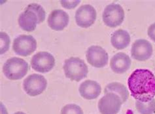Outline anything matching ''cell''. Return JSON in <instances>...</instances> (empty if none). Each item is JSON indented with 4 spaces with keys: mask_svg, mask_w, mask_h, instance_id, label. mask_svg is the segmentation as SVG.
<instances>
[{
    "mask_svg": "<svg viewBox=\"0 0 155 114\" xmlns=\"http://www.w3.org/2000/svg\"><path fill=\"white\" fill-rule=\"evenodd\" d=\"M128 85L136 100L148 102L155 96V75L147 69H137L130 75Z\"/></svg>",
    "mask_w": 155,
    "mask_h": 114,
    "instance_id": "obj_1",
    "label": "cell"
},
{
    "mask_svg": "<svg viewBox=\"0 0 155 114\" xmlns=\"http://www.w3.org/2000/svg\"><path fill=\"white\" fill-rule=\"evenodd\" d=\"M153 46L146 39H137L132 44L131 55L134 59L145 61L149 59L153 55Z\"/></svg>",
    "mask_w": 155,
    "mask_h": 114,
    "instance_id": "obj_11",
    "label": "cell"
},
{
    "mask_svg": "<svg viewBox=\"0 0 155 114\" xmlns=\"http://www.w3.org/2000/svg\"><path fill=\"white\" fill-rule=\"evenodd\" d=\"M61 114H83V112L78 105L69 104L62 108Z\"/></svg>",
    "mask_w": 155,
    "mask_h": 114,
    "instance_id": "obj_20",
    "label": "cell"
},
{
    "mask_svg": "<svg viewBox=\"0 0 155 114\" xmlns=\"http://www.w3.org/2000/svg\"><path fill=\"white\" fill-rule=\"evenodd\" d=\"M29 69L26 61L18 57L8 59L3 66V72L7 78L18 80L25 76Z\"/></svg>",
    "mask_w": 155,
    "mask_h": 114,
    "instance_id": "obj_3",
    "label": "cell"
},
{
    "mask_svg": "<svg viewBox=\"0 0 155 114\" xmlns=\"http://www.w3.org/2000/svg\"><path fill=\"white\" fill-rule=\"evenodd\" d=\"M109 92H113L117 95L121 99L122 103L125 102L128 99L129 92L127 88L120 83L113 82L108 84L105 88L104 93L107 94Z\"/></svg>",
    "mask_w": 155,
    "mask_h": 114,
    "instance_id": "obj_17",
    "label": "cell"
},
{
    "mask_svg": "<svg viewBox=\"0 0 155 114\" xmlns=\"http://www.w3.org/2000/svg\"><path fill=\"white\" fill-rule=\"evenodd\" d=\"M65 75L71 81L79 82L87 76L88 69L84 61L77 57H71L64 64Z\"/></svg>",
    "mask_w": 155,
    "mask_h": 114,
    "instance_id": "obj_2",
    "label": "cell"
},
{
    "mask_svg": "<svg viewBox=\"0 0 155 114\" xmlns=\"http://www.w3.org/2000/svg\"><path fill=\"white\" fill-rule=\"evenodd\" d=\"M26 9L33 11L34 13H35V15L38 16V24L42 23L45 20V16H46L45 11L44 10V9L41 5H39L38 3L30 4V5H28L26 7Z\"/></svg>",
    "mask_w": 155,
    "mask_h": 114,
    "instance_id": "obj_19",
    "label": "cell"
},
{
    "mask_svg": "<svg viewBox=\"0 0 155 114\" xmlns=\"http://www.w3.org/2000/svg\"><path fill=\"white\" fill-rule=\"evenodd\" d=\"M30 63L31 68L34 70L41 73H47L54 68L55 59L49 52L41 51L33 56Z\"/></svg>",
    "mask_w": 155,
    "mask_h": 114,
    "instance_id": "obj_7",
    "label": "cell"
},
{
    "mask_svg": "<svg viewBox=\"0 0 155 114\" xmlns=\"http://www.w3.org/2000/svg\"><path fill=\"white\" fill-rule=\"evenodd\" d=\"M147 33L149 37L155 42V23L152 24L149 27Z\"/></svg>",
    "mask_w": 155,
    "mask_h": 114,
    "instance_id": "obj_23",
    "label": "cell"
},
{
    "mask_svg": "<svg viewBox=\"0 0 155 114\" xmlns=\"http://www.w3.org/2000/svg\"><path fill=\"white\" fill-rule=\"evenodd\" d=\"M79 91L81 96L87 100L96 99L100 95V85L95 81L86 80L81 84Z\"/></svg>",
    "mask_w": 155,
    "mask_h": 114,
    "instance_id": "obj_13",
    "label": "cell"
},
{
    "mask_svg": "<svg viewBox=\"0 0 155 114\" xmlns=\"http://www.w3.org/2000/svg\"><path fill=\"white\" fill-rule=\"evenodd\" d=\"M47 86V81L44 76L34 74L27 77L23 82L24 90L30 96L41 94Z\"/></svg>",
    "mask_w": 155,
    "mask_h": 114,
    "instance_id": "obj_5",
    "label": "cell"
},
{
    "mask_svg": "<svg viewBox=\"0 0 155 114\" xmlns=\"http://www.w3.org/2000/svg\"><path fill=\"white\" fill-rule=\"evenodd\" d=\"M36 49V40L32 35H20L14 39L13 49L18 55L28 56L33 53Z\"/></svg>",
    "mask_w": 155,
    "mask_h": 114,
    "instance_id": "obj_6",
    "label": "cell"
},
{
    "mask_svg": "<svg viewBox=\"0 0 155 114\" xmlns=\"http://www.w3.org/2000/svg\"><path fill=\"white\" fill-rule=\"evenodd\" d=\"M69 21L68 14L62 9L52 11L48 17V24L51 29L62 31L68 25Z\"/></svg>",
    "mask_w": 155,
    "mask_h": 114,
    "instance_id": "obj_12",
    "label": "cell"
},
{
    "mask_svg": "<svg viewBox=\"0 0 155 114\" xmlns=\"http://www.w3.org/2000/svg\"><path fill=\"white\" fill-rule=\"evenodd\" d=\"M18 24L23 30L33 32L38 24V17L33 11L25 9L19 16Z\"/></svg>",
    "mask_w": 155,
    "mask_h": 114,
    "instance_id": "obj_15",
    "label": "cell"
},
{
    "mask_svg": "<svg viewBox=\"0 0 155 114\" xmlns=\"http://www.w3.org/2000/svg\"><path fill=\"white\" fill-rule=\"evenodd\" d=\"M112 45L118 50L127 47L130 43V35L128 32L122 29L116 30L111 38Z\"/></svg>",
    "mask_w": 155,
    "mask_h": 114,
    "instance_id": "obj_16",
    "label": "cell"
},
{
    "mask_svg": "<svg viewBox=\"0 0 155 114\" xmlns=\"http://www.w3.org/2000/svg\"><path fill=\"white\" fill-rule=\"evenodd\" d=\"M136 108L140 114H153L155 112V99H153L148 102L136 100Z\"/></svg>",
    "mask_w": 155,
    "mask_h": 114,
    "instance_id": "obj_18",
    "label": "cell"
},
{
    "mask_svg": "<svg viewBox=\"0 0 155 114\" xmlns=\"http://www.w3.org/2000/svg\"><path fill=\"white\" fill-rule=\"evenodd\" d=\"M14 114H26V113H24V112H17L15 113Z\"/></svg>",
    "mask_w": 155,
    "mask_h": 114,
    "instance_id": "obj_24",
    "label": "cell"
},
{
    "mask_svg": "<svg viewBox=\"0 0 155 114\" xmlns=\"http://www.w3.org/2000/svg\"><path fill=\"white\" fill-rule=\"evenodd\" d=\"M75 18L79 26L83 28H89L96 21V11L91 5H83L76 11Z\"/></svg>",
    "mask_w": 155,
    "mask_h": 114,
    "instance_id": "obj_9",
    "label": "cell"
},
{
    "mask_svg": "<svg viewBox=\"0 0 155 114\" xmlns=\"http://www.w3.org/2000/svg\"><path fill=\"white\" fill-rule=\"evenodd\" d=\"M88 62L95 68H103L107 65L109 56L107 52L100 46L92 45L88 47L86 52Z\"/></svg>",
    "mask_w": 155,
    "mask_h": 114,
    "instance_id": "obj_10",
    "label": "cell"
},
{
    "mask_svg": "<svg viewBox=\"0 0 155 114\" xmlns=\"http://www.w3.org/2000/svg\"><path fill=\"white\" fill-rule=\"evenodd\" d=\"M10 38L5 32L0 33V52L3 54L6 52L9 49L10 45Z\"/></svg>",
    "mask_w": 155,
    "mask_h": 114,
    "instance_id": "obj_21",
    "label": "cell"
},
{
    "mask_svg": "<svg viewBox=\"0 0 155 114\" xmlns=\"http://www.w3.org/2000/svg\"><path fill=\"white\" fill-rule=\"evenodd\" d=\"M131 62V59L128 55L124 52H118L111 58L110 66L116 74H123L130 68Z\"/></svg>",
    "mask_w": 155,
    "mask_h": 114,
    "instance_id": "obj_14",
    "label": "cell"
},
{
    "mask_svg": "<svg viewBox=\"0 0 155 114\" xmlns=\"http://www.w3.org/2000/svg\"><path fill=\"white\" fill-rule=\"evenodd\" d=\"M122 101L117 95L109 92L101 98L98 102V109L101 114H117L120 111Z\"/></svg>",
    "mask_w": 155,
    "mask_h": 114,
    "instance_id": "obj_8",
    "label": "cell"
},
{
    "mask_svg": "<svg viewBox=\"0 0 155 114\" xmlns=\"http://www.w3.org/2000/svg\"><path fill=\"white\" fill-rule=\"evenodd\" d=\"M80 2V1H60V3L62 5V7L68 9L75 8L78 5V4Z\"/></svg>",
    "mask_w": 155,
    "mask_h": 114,
    "instance_id": "obj_22",
    "label": "cell"
},
{
    "mask_svg": "<svg viewBox=\"0 0 155 114\" xmlns=\"http://www.w3.org/2000/svg\"><path fill=\"white\" fill-rule=\"evenodd\" d=\"M103 21L106 26L115 28L120 25L124 19V11L119 4L111 3L104 11Z\"/></svg>",
    "mask_w": 155,
    "mask_h": 114,
    "instance_id": "obj_4",
    "label": "cell"
}]
</instances>
